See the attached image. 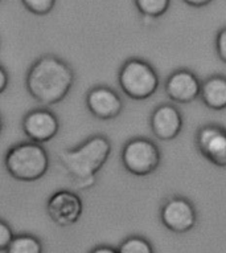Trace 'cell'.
Wrapping results in <instances>:
<instances>
[{"instance_id": "6da1fadb", "label": "cell", "mask_w": 226, "mask_h": 253, "mask_svg": "<svg viewBox=\"0 0 226 253\" xmlns=\"http://www.w3.org/2000/svg\"><path fill=\"white\" fill-rule=\"evenodd\" d=\"M74 83L72 68L54 56H44L33 64L27 76V89L38 104L50 106L68 96Z\"/></svg>"}, {"instance_id": "7a4b0ae2", "label": "cell", "mask_w": 226, "mask_h": 253, "mask_svg": "<svg viewBox=\"0 0 226 253\" xmlns=\"http://www.w3.org/2000/svg\"><path fill=\"white\" fill-rule=\"evenodd\" d=\"M111 154V143L105 135H93L82 145L61 151L58 161L77 190H89L97 182L98 171Z\"/></svg>"}, {"instance_id": "3957f363", "label": "cell", "mask_w": 226, "mask_h": 253, "mask_svg": "<svg viewBox=\"0 0 226 253\" xmlns=\"http://www.w3.org/2000/svg\"><path fill=\"white\" fill-rule=\"evenodd\" d=\"M4 165L8 174L16 180L35 182L46 174L49 157L40 143L24 142L8 150Z\"/></svg>"}, {"instance_id": "277c9868", "label": "cell", "mask_w": 226, "mask_h": 253, "mask_svg": "<svg viewBox=\"0 0 226 253\" xmlns=\"http://www.w3.org/2000/svg\"><path fill=\"white\" fill-rule=\"evenodd\" d=\"M118 83L126 96L132 100L143 101L156 93L160 79L150 62L140 58H130L120 68Z\"/></svg>"}, {"instance_id": "5b68a950", "label": "cell", "mask_w": 226, "mask_h": 253, "mask_svg": "<svg viewBox=\"0 0 226 253\" xmlns=\"http://www.w3.org/2000/svg\"><path fill=\"white\" fill-rule=\"evenodd\" d=\"M160 149L148 138H132L122 150V163L124 169L136 176H147L152 174L160 166Z\"/></svg>"}, {"instance_id": "8992f818", "label": "cell", "mask_w": 226, "mask_h": 253, "mask_svg": "<svg viewBox=\"0 0 226 253\" xmlns=\"http://www.w3.org/2000/svg\"><path fill=\"white\" fill-rule=\"evenodd\" d=\"M160 220L169 231L185 233L197 223V210L193 203L184 196H169L160 208Z\"/></svg>"}, {"instance_id": "52a82bcc", "label": "cell", "mask_w": 226, "mask_h": 253, "mask_svg": "<svg viewBox=\"0 0 226 253\" xmlns=\"http://www.w3.org/2000/svg\"><path fill=\"white\" fill-rule=\"evenodd\" d=\"M194 143L208 162L217 167H226V129L224 126L204 125L197 130Z\"/></svg>"}, {"instance_id": "ba28073f", "label": "cell", "mask_w": 226, "mask_h": 253, "mask_svg": "<svg viewBox=\"0 0 226 253\" xmlns=\"http://www.w3.org/2000/svg\"><path fill=\"white\" fill-rule=\"evenodd\" d=\"M83 211L82 200L75 192L60 190L50 196L46 204V212L53 223L61 227L75 224Z\"/></svg>"}, {"instance_id": "9c48e42d", "label": "cell", "mask_w": 226, "mask_h": 253, "mask_svg": "<svg viewBox=\"0 0 226 253\" xmlns=\"http://www.w3.org/2000/svg\"><path fill=\"white\" fill-rule=\"evenodd\" d=\"M201 81L193 72L179 69L169 75L164 90L169 100L176 104H190L200 97Z\"/></svg>"}, {"instance_id": "30bf717a", "label": "cell", "mask_w": 226, "mask_h": 253, "mask_svg": "<svg viewBox=\"0 0 226 253\" xmlns=\"http://www.w3.org/2000/svg\"><path fill=\"white\" fill-rule=\"evenodd\" d=\"M60 124L54 113L46 109H36L29 112L23 120V130L31 142L45 143L52 141L58 133Z\"/></svg>"}, {"instance_id": "8fae6325", "label": "cell", "mask_w": 226, "mask_h": 253, "mask_svg": "<svg viewBox=\"0 0 226 253\" xmlns=\"http://www.w3.org/2000/svg\"><path fill=\"white\" fill-rule=\"evenodd\" d=\"M153 135L160 141H173L184 126L183 114L175 105L161 104L156 106L150 118Z\"/></svg>"}, {"instance_id": "7c38bea8", "label": "cell", "mask_w": 226, "mask_h": 253, "mask_svg": "<svg viewBox=\"0 0 226 253\" xmlns=\"http://www.w3.org/2000/svg\"><path fill=\"white\" fill-rule=\"evenodd\" d=\"M87 109L98 120H114L123 110V101L109 86L93 87L86 96Z\"/></svg>"}, {"instance_id": "4fadbf2b", "label": "cell", "mask_w": 226, "mask_h": 253, "mask_svg": "<svg viewBox=\"0 0 226 253\" xmlns=\"http://www.w3.org/2000/svg\"><path fill=\"white\" fill-rule=\"evenodd\" d=\"M200 98L206 108L212 110L226 109V77L213 75L201 83Z\"/></svg>"}, {"instance_id": "5bb4252c", "label": "cell", "mask_w": 226, "mask_h": 253, "mask_svg": "<svg viewBox=\"0 0 226 253\" xmlns=\"http://www.w3.org/2000/svg\"><path fill=\"white\" fill-rule=\"evenodd\" d=\"M5 253H42V244L32 235H19L13 237Z\"/></svg>"}, {"instance_id": "9a60e30c", "label": "cell", "mask_w": 226, "mask_h": 253, "mask_svg": "<svg viewBox=\"0 0 226 253\" xmlns=\"http://www.w3.org/2000/svg\"><path fill=\"white\" fill-rule=\"evenodd\" d=\"M135 4L143 16L156 19L168 11L171 0H135Z\"/></svg>"}, {"instance_id": "2e32d148", "label": "cell", "mask_w": 226, "mask_h": 253, "mask_svg": "<svg viewBox=\"0 0 226 253\" xmlns=\"http://www.w3.org/2000/svg\"><path fill=\"white\" fill-rule=\"evenodd\" d=\"M118 253H155L152 245L144 237L131 236L119 245Z\"/></svg>"}, {"instance_id": "e0dca14e", "label": "cell", "mask_w": 226, "mask_h": 253, "mask_svg": "<svg viewBox=\"0 0 226 253\" xmlns=\"http://www.w3.org/2000/svg\"><path fill=\"white\" fill-rule=\"evenodd\" d=\"M23 4L36 15H46L53 9L56 0H21Z\"/></svg>"}, {"instance_id": "ac0fdd59", "label": "cell", "mask_w": 226, "mask_h": 253, "mask_svg": "<svg viewBox=\"0 0 226 253\" xmlns=\"http://www.w3.org/2000/svg\"><path fill=\"white\" fill-rule=\"evenodd\" d=\"M12 228L9 227L4 220H0V252H5L8 245L13 239Z\"/></svg>"}, {"instance_id": "d6986e66", "label": "cell", "mask_w": 226, "mask_h": 253, "mask_svg": "<svg viewBox=\"0 0 226 253\" xmlns=\"http://www.w3.org/2000/svg\"><path fill=\"white\" fill-rule=\"evenodd\" d=\"M216 52L220 60L226 64V27L222 28L216 36Z\"/></svg>"}, {"instance_id": "ffe728a7", "label": "cell", "mask_w": 226, "mask_h": 253, "mask_svg": "<svg viewBox=\"0 0 226 253\" xmlns=\"http://www.w3.org/2000/svg\"><path fill=\"white\" fill-rule=\"evenodd\" d=\"M7 85H8V73L0 65V94L5 90Z\"/></svg>"}, {"instance_id": "44dd1931", "label": "cell", "mask_w": 226, "mask_h": 253, "mask_svg": "<svg viewBox=\"0 0 226 253\" xmlns=\"http://www.w3.org/2000/svg\"><path fill=\"white\" fill-rule=\"evenodd\" d=\"M184 3H187L190 7H205L212 1V0H183Z\"/></svg>"}, {"instance_id": "7402d4cb", "label": "cell", "mask_w": 226, "mask_h": 253, "mask_svg": "<svg viewBox=\"0 0 226 253\" xmlns=\"http://www.w3.org/2000/svg\"><path fill=\"white\" fill-rule=\"evenodd\" d=\"M90 253H118V251L114 248H111V247H98V248L93 249Z\"/></svg>"}, {"instance_id": "603a6c76", "label": "cell", "mask_w": 226, "mask_h": 253, "mask_svg": "<svg viewBox=\"0 0 226 253\" xmlns=\"http://www.w3.org/2000/svg\"><path fill=\"white\" fill-rule=\"evenodd\" d=\"M3 131V120H1V116H0V134Z\"/></svg>"}]
</instances>
